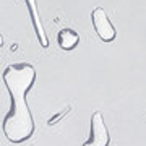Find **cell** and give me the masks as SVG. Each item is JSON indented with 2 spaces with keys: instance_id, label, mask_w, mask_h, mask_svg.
Returning a JSON list of instances; mask_svg holds the SVG:
<instances>
[{
  "instance_id": "277c9868",
  "label": "cell",
  "mask_w": 146,
  "mask_h": 146,
  "mask_svg": "<svg viewBox=\"0 0 146 146\" xmlns=\"http://www.w3.org/2000/svg\"><path fill=\"white\" fill-rule=\"evenodd\" d=\"M28 5V10H29V15H31V21H33V26H34V31H36V37L41 47H49V39H47L46 33H44V28H42L41 18H39V13H37V3L36 0H25Z\"/></svg>"
},
{
  "instance_id": "3957f363",
  "label": "cell",
  "mask_w": 146,
  "mask_h": 146,
  "mask_svg": "<svg viewBox=\"0 0 146 146\" xmlns=\"http://www.w3.org/2000/svg\"><path fill=\"white\" fill-rule=\"evenodd\" d=\"M91 20H93V26H94V31L96 34L99 36V39L102 42H110L114 41L117 33H115V28L114 25L110 23L109 16L106 13L104 8L101 7H96L91 13Z\"/></svg>"
},
{
  "instance_id": "6da1fadb",
  "label": "cell",
  "mask_w": 146,
  "mask_h": 146,
  "mask_svg": "<svg viewBox=\"0 0 146 146\" xmlns=\"http://www.w3.org/2000/svg\"><path fill=\"white\" fill-rule=\"evenodd\" d=\"M2 78L11 96L10 110L3 119L2 128L10 143H25L36 130L34 119L26 102L28 91L36 81V68L28 62L11 63L5 67Z\"/></svg>"
},
{
  "instance_id": "7a4b0ae2",
  "label": "cell",
  "mask_w": 146,
  "mask_h": 146,
  "mask_svg": "<svg viewBox=\"0 0 146 146\" xmlns=\"http://www.w3.org/2000/svg\"><path fill=\"white\" fill-rule=\"evenodd\" d=\"M91 135L81 146H109L110 145V135L109 130L104 123L102 114L94 112L91 115Z\"/></svg>"
},
{
  "instance_id": "5b68a950",
  "label": "cell",
  "mask_w": 146,
  "mask_h": 146,
  "mask_svg": "<svg viewBox=\"0 0 146 146\" xmlns=\"http://www.w3.org/2000/svg\"><path fill=\"white\" fill-rule=\"evenodd\" d=\"M57 42L63 50H72V49H75L78 46L80 36H78V33L70 29V28H63L62 31H58V34H57Z\"/></svg>"
}]
</instances>
